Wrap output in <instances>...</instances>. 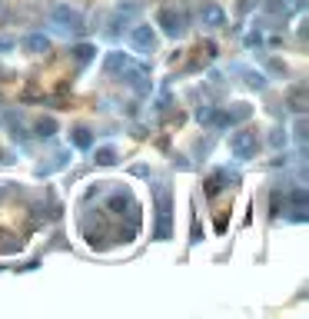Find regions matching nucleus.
I'll use <instances>...</instances> for the list:
<instances>
[{
    "label": "nucleus",
    "instance_id": "nucleus-1",
    "mask_svg": "<svg viewBox=\"0 0 309 319\" xmlns=\"http://www.w3.org/2000/svg\"><path fill=\"white\" fill-rule=\"evenodd\" d=\"M157 239H170V190L157 186Z\"/></svg>",
    "mask_w": 309,
    "mask_h": 319
},
{
    "label": "nucleus",
    "instance_id": "nucleus-2",
    "mask_svg": "<svg viewBox=\"0 0 309 319\" xmlns=\"http://www.w3.org/2000/svg\"><path fill=\"white\" fill-rule=\"evenodd\" d=\"M229 153H233L236 160H253L256 157V133L249 130H240L229 137Z\"/></svg>",
    "mask_w": 309,
    "mask_h": 319
},
{
    "label": "nucleus",
    "instance_id": "nucleus-3",
    "mask_svg": "<svg viewBox=\"0 0 309 319\" xmlns=\"http://www.w3.org/2000/svg\"><path fill=\"white\" fill-rule=\"evenodd\" d=\"M123 80L130 83L140 97H150L153 83H150V70H146V67H130V60H126L123 63Z\"/></svg>",
    "mask_w": 309,
    "mask_h": 319
},
{
    "label": "nucleus",
    "instance_id": "nucleus-4",
    "mask_svg": "<svg viewBox=\"0 0 309 319\" xmlns=\"http://www.w3.org/2000/svg\"><path fill=\"white\" fill-rule=\"evenodd\" d=\"M130 44H133V50H140V53H153V47H157V33H153V27L150 24H137L130 30Z\"/></svg>",
    "mask_w": 309,
    "mask_h": 319
},
{
    "label": "nucleus",
    "instance_id": "nucleus-5",
    "mask_svg": "<svg viewBox=\"0 0 309 319\" xmlns=\"http://www.w3.org/2000/svg\"><path fill=\"white\" fill-rule=\"evenodd\" d=\"M157 24L163 27L170 37H180V33H183V17H180L177 10H170V7H163V10L157 13Z\"/></svg>",
    "mask_w": 309,
    "mask_h": 319
},
{
    "label": "nucleus",
    "instance_id": "nucleus-6",
    "mask_svg": "<svg viewBox=\"0 0 309 319\" xmlns=\"http://www.w3.org/2000/svg\"><path fill=\"white\" fill-rule=\"evenodd\" d=\"M53 20H57L63 30H83V17L76 10H70V7H57V10H53Z\"/></svg>",
    "mask_w": 309,
    "mask_h": 319
},
{
    "label": "nucleus",
    "instance_id": "nucleus-7",
    "mask_svg": "<svg viewBox=\"0 0 309 319\" xmlns=\"http://www.w3.org/2000/svg\"><path fill=\"white\" fill-rule=\"evenodd\" d=\"M200 20H203V27H226V13H223L220 4H203Z\"/></svg>",
    "mask_w": 309,
    "mask_h": 319
},
{
    "label": "nucleus",
    "instance_id": "nucleus-8",
    "mask_svg": "<svg viewBox=\"0 0 309 319\" xmlns=\"http://www.w3.org/2000/svg\"><path fill=\"white\" fill-rule=\"evenodd\" d=\"M286 106H289L293 113H306V110H309V93H306V87H293L289 93H286Z\"/></svg>",
    "mask_w": 309,
    "mask_h": 319
},
{
    "label": "nucleus",
    "instance_id": "nucleus-9",
    "mask_svg": "<svg viewBox=\"0 0 309 319\" xmlns=\"http://www.w3.org/2000/svg\"><path fill=\"white\" fill-rule=\"evenodd\" d=\"M24 50L27 53H47L50 50V40H47L44 33H30V37L24 40Z\"/></svg>",
    "mask_w": 309,
    "mask_h": 319
},
{
    "label": "nucleus",
    "instance_id": "nucleus-10",
    "mask_svg": "<svg viewBox=\"0 0 309 319\" xmlns=\"http://www.w3.org/2000/svg\"><path fill=\"white\" fill-rule=\"evenodd\" d=\"M110 210H113V213H123V210L137 213V203H133L126 193H113V196H110Z\"/></svg>",
    "mask_w": 309,
    "mask_h": 319
},
{
    "label": "nucleus",
    "instance_id": "nucleus-11",
    "mask_svg": "<svg viewBox=\"0 0 309 319\" xmlns=\"http://www.w3.org/2000/svg\"><path fill=\"white\" fill-rule=\"evenodd\" d=\"M70 140H73V146H76V150H90V143H93V137H90V130H87V126H76V130L70 133Z\"/></svg>",
    "mask_w": 309,
    "mask_h": 319
},
{
    "label": "nucleus",
    "instance_id": "nucleus-12",
    "mask_svg": "<svg viewBox=\"0 0 309 319\" xmlns=\"http://www.w3.org/2000/svg\"><path fill=\"white\" fill-rule=\"evenodd\" d=\"M33 130H37V137L47 140V137H53V133H57V120H53V117H40Z\"/></svg>",
    "mask_w": 309,
    "mask_h": 319
},
{
    "label": "nucleus",
    "instance_id": "nucleus-13",
    "mask_svg": "<svg viewBox=\"0 0 309 319\" xmlns=\"http://www.w3.org/2000/svg\"><path fill=\"white\" fill-rule=\"evenodd\" d=\"M289 200H293V207H296V210H306V203H309V193H306V186H293Z\"/></svg>",
    "mask_w": 309,
    "mask_h": 319
},
{
    "label": "nucleus",
    "instance_id": "nucleus-14",
    "mask_svg": "<svg viewBox=\"0 0 309 319\" xmlns=\"http://www.w3.org/2000/svg\"><path fill=\"white\" fill-rule=\"evenodd\" d=\"M70 53H73V60H76V63H87V60H90V57H93L96 50H93L90 44H76V47H73Z\"/></svg>",
    "mask_w": 309,
    "mask_h": 319
},
{
    "label": "nucleus",
    "instance_id": "nucleus-15",
    "mask_svg": "<svg viewBox=\"0 0 309 319\" xmlns=\"http://www.w3.org/2000/svg\"><path fill=\"white\" fill-rule=\"evenodd\" d=\"M96 163H100V166L117 163V150H113V146H100V150H96Z\"/></svg>",
    "mask_w": 309,
    "mask_h": 319
},
{
    "label": "nucleus",
    "instance_id": "nucleus-16",
    "mask_svg": "<svg viewBox=\"0 0 309 319\" xmlns=\"http://www.w3.org/2000/svg\"><path fill=\"white\" fill-rule=\"evenodd\" d=\"M220 190H223V173H213V176L206 180V196H216Z\"/></svg>",
    "mask_w": 309,
    "mask_h": 319
},
{
    "label": "nucleus",
    "instance_id": "nucleus-17",
    "mask_svg": "<svg viewBox=\"0 0 309 319\" xmlns=\"http://www.w3.org/2000/svg\"><path fill=\"white\" fill-rule=\"evenodd\" d=\"M283 210H286V196L279 190H273V216H283Z\"/></svg>",
    "mask_w": 309,
    "mask_h": 319
},
{
    "label": "nucleus",
    "instance_id": "nucleus-18",
    "mask_svg": "<svg viewBox=\"0 0 309 319\" xmlns=\"http://www.w3.org/2000/svg\"><path fill=\"white\" fill-rule=\"evenodd\" d=\"M123 63H126L123 53H110L107 57V70H110V73H113V70H123Z\"/></svg>",
    "mask_w": 309,
    "mask_h": 319
},
{
    "label": "nucleus",
    "instance_id": "nucleus-19",
    "mask_svg": "<svg viewBox=\"0 0 309 319\" xmlns=\"http://www.w3.org/2000/svg\"><path fill=\"white\" fill-rule=\"evenodd\" d=\"M213 117H216V106H200V110H196V120H200V123H213Z\"/></svg>",
    "mask_w": 309,
    "mask_h": 319
},
{
    "label": "nucleus",
    "instance_id": "nucleus-20",
    "mask_svg": "<svg viewBox=\"0 0 309 319\" xmlns=\"http://www.w3.org/2000/svg\"><path fill=\"white\" fill-rule=\"evenodd\" d=\"M246 80H249V87H256V90H263V87H266V80H263L259 73H246Z\"/></svg>",
    "mask_w": 309,
    "mask_h": 319
},
{
    "label": "nucleus",
    "instance_id": "nucleus-21",
    "mask_svg": "<svg viewBox=\"0 0 309 319\" xmlns=\"http://www.w3.org/2000/svg\"><path fill=\"white\" fill-rule=\"evenodd\" d=\"M269 143H273V146H283V143H286V133H283V130H273Z\"/></svg>",
    "mask_w": 309,
    "mask_h": 319
},
{
    "label": "nucleus",
    "instance_id": "nucleus-22",
    "mask_svg": "<svg viewBox=\"0 0 309 319\" xmlns=\"http://www.w3.org/2000/svg\"><path fill=\"white\" fill-rule=\"evenodd\" d=\"M266 10H269V13H283V10H286V7H283V4H279V0H266Z\"/></svg>",
    "mask_w": 309,
    "mask_h": 319
},
{
    "label": "nucleus",
    "instance_id": "nucleus-23",
    "mask_svg": "<svg viewBox=\"0 0 309 319\" xmlns=\"http://www.w3.org/2000/svg\"><path fill=\"white\" fill-rule=\"evenodd\" d=\"M296 137L306 140V117H303V113H299V123H296Z\"/></svg>",
    "mask_w": 309,
    "mask_h": 319
},
{
    "label": "nucleus",
    "instance_id": "nucleus-24",
    "mask_svg": "<svg viewBox=\"0 0 309 319\" xmlns=\"http://www.w3.org/2000/svg\"><path fill=\"white\" fill-rule=\"evenodd\" d=\"M259 44H263V37H259V33H249V37H246V47H259Z\"/></svg>",
    "mask_w": 309,
    "mask_h": 319
}]
</instances>
